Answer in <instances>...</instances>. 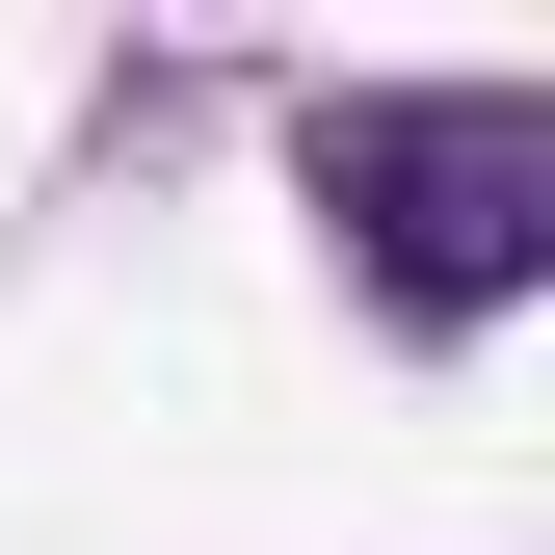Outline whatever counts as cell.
<instances>
[{"instance_id": "obj_1", "label": "cell", "mask_w": 555, "mask_h": 555, "mask_svg": "<svg viewBox=\"0 0 555 555\" xmlns=\"http://www.w3.org/2000/svg\"><path fill=\"white\" fill-rule=\"evenodd\" d=\"M318 212L371 264V318L476 344L555 292V106L529 80H371V106H318Z\"/></svg>"}]
</instances>
